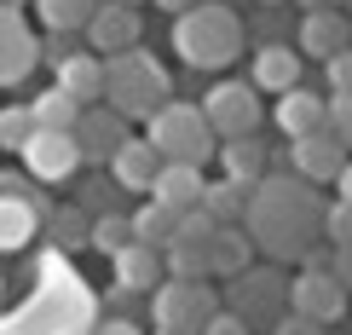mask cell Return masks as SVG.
Instances as JSON below:
<instances>
[{
	"label": "cell",
	"instance_id": "cell-18",
	"mask_svg": "<svg viewBox=\"0 0 352 335\" xmlns=\"http://www.w3.org/2000/svg\"><path fill=\"white\" fill-rule=\"evenodd\" d=\"M110 260H116V283L139 289V295H156V289L168 283V255L151 249V243H127V249L110 255Z\"/></svg>",
	"mask_w": 352,
	"mask_h": 335
},
{
	"label": "cell",
	"instance_id": "cell-1",
	"mask_svg": "<svg viewBox=\"0 0 352 335\" xmlns=\"http://www.w3.org/2000/svg\"><path fill=\"white\" fill-rule=\"evenodd\" d=\"M324 208L329 202L312 191L306 173H266L248 202V237L272 260H306V249L324 243Z\"/></svg>",
	"mask_w": 352,
	"mask_h": 335
},
{
	"label": "cell",
	"instance_id": "cell-10",
	"mask_svg": "<svg viewBox=\"0 0 352 335\" xmlns=\"http://www.w3.org/2000/svg\"><path fill=\"white\" fill-rule=\"evenodd\" d=\"M87 35V47L93 52H127V47H139V35H144V12L139 6H127V0H98V12H93V23L81 29Z\"/></svg>",
	"mask_w": 352,
	"mask_h": 335
},
{
	"label": "cell",
	"instance_id": "cell-24",
	"mask_svg": "<svg viewBox=\"0 0 352 335\" xmlns=\"http://www.w3.org/2000/svg\"><path fill=\"white\" fill-rule=\"evenodd\" d=\"M179 208H168L162 197H144V208H133V237L151 243V249H168L173 237H179Z\"/></svg>",
	"mask_w": 352,
	"mask_h": 335
},
{
	"label": "cell",
	"instance_id": "cell-11",
	"mask_svg": "<svg viewBox=\"0 0 352 335\" xmlns=\"http://www.w3.org/2000/svg\"><path fill=\"white\" fill-rule=\"evenodd\" d=\"M295 47L306 58H335V52H346L352 47V18H346V6H324V12H300V29H295Z\"/></svg>",
	"mask_w": 352,
	"mask_h": 335
},
{
	"label": "cell",
	"instance_id": "cell-26",
	"mask_svg": "<svg viewBox=\"0 0 352 335\" xmlns=\"http://www.w3.org/2000/svg\"><path fill=\"white\" fill-rule=\"evenodd\" d=\"M81 110H87V105H81V98H69L58 81L47 87V93L29 98V116H35V127H64V133H69V127L81 122Z\"/></svg>",
	"mask_w": 352,
	"mask_h": 335
},
{
	"label": "cell",
	"instance_id": "cell-30",
	"mask_svg": "<svg viewBox=\"0 0 352 335\" xmlns=\"http://www.w3.org/2000/svg\"><path fill=\"white\" fill-rule=\"evenodd\" d=\"M29 133H35V116H29V105H0V151H23Z\"/></svg>",
	"mask_w": 352,
	"mask_h": 335
},
{
	"label": "cell",
	"instance_id": "cell-7",
	"mask_svg": "<svg viewBox=\"0 0 352 335\" xmlns=\"http://www.w3.org/2000/svg\"><path fill=\"white\" fill-rule=\"evenodd\" d=\"M23 168H29V180H47V185H58V180H69L87 156H81V144H76V127H35L29 133V144H23Z\"/></svg>",
	"mask_w": 352,
	"mask_h": 335
},
{
	"label": "cell",
	"instance_id": "cell-6",
	"mask_svg": "<svg viewBox=\"0 0 352 335\" xmlns=\"http://www.w3.org/2000/svg\"><path fill=\"white\" fill-rule=\"evenodd\" d=\"M202 110H208L219 139H243V133L260 127V87L254 81H214L208 98H202Z\"/></svg>",
	"mask_w": 352,
	"mask_h": 335
},
{
	"label": "cell",
	"instance_id": "cell-45",
	"mask_svg": "<svg viewBox=\"0 0 352 335\" xmlns=\"http://www.w3.org/2000/svg\"><path fill=\"white\" fill-rule=\"evenodd\" d=\"M6 6H35V0H6Z\"/></svg>",
	"mask_w": 352,
	"mask_h": 335
},
{
	"label": "cell",
	"instance_id": "cell-39",
	"mask_svg": "<svg viewBox=\"0 0 352 335\" xmlns=\"http://www.w3.org/2000/svg\"><path fill=\"white\" fill-rule=\"evenodd\" d=\"M93 335H144L139 324H133V318H98V329Z\"/></svg>",
	"mask_w": 352,
	"mask_h": 335
},
{
	"label": "cell",
	"instance_id": "cell-27",
	"mask_svg": "<svg viewBox=\"0 0 352 335\" xmlns=\"http://www.w3.org/2000/svg\"><path fill=\"white\" fill-rule=\"evenodd\" d=\"M47 231H52L58 249H81V243H93V214H87L81 202H76V208H52L47 214Z\"/></svg>",
	"mask_w": 352,
	"mask_h": 335
},
{
	"label": "cell",
	"instance_id": "cell-15",
	"mask_svg": "<svg viewBox=\"0 0 352 335\" xmlns=\"http://www.w3.org/2000/svg\"><path fill=\"white\" fill-rule=\"evenodd\" d=\"M47 197H0V255H18L23 243H35V226H47Z\"/></svg>",
	"mask_w": 352,
	"mask_h": 335
},
{
	"label": "cell",
	"instance_id": "cell-41",
	"mask_svg": "<svg viewBox=\"0 0 352 335\" xmlns=\"http://www.w3.org/2000/svg\"><path fill=\"white\" fill-rule=\"evenodd\" d=\"M335 197H346V202H352V162L341 168V180H335Z\"/></svg>",
	"mask_w": 352,
	"mask_h": 335
},
{
	"label": "cell",
	"instance_id": "cell-19",
	"mask_svg": "<svg viewBox=\"0 0 352 335\" xmlns=\"http://www.w3.org/2000/svg\"><path fill=\"white\" fill-rule=\"evenodd\" d=\"M300 47H289V41H266V47L254 52V87L260 93H289V87H300Z\"/></svg>",
	"mask_w": 352,
	"mask_h": 335
},
{
	"label": "cell",
	"instance_id": "cell-16",
	"mask_svg": "<svg viewBox=\"0 0 352 335\" xmlns=\"http://www.w3.org/2000/svg\"><path fill=\"white\" fill-rule=\"evenodd\" d=\"M277 127H283V139H300V133H318V127L329 122V93H312V87H289V93H277Z\"/></svg>",
	"mask_w": 352,
	"mask_h": 335
},
{
	"label": "cell",
	"instance_id": "cell-49",
	"mask_svg": "<svg viewBox=\"0 0 352 335\" xmlns=\"http://www.w3.org/2000/svg\"><path fill=\"white\" fill-rule=\"evenodd\" d=\"M127 6H144V0H127Z\"/></svg>",
	"mask_w": 352,
	"mask_h": 335
},
{
	"label": "cell",
	"instance_id": "cell-38",
	"mask_svg": "<svg viewBox=\"0 0 352 335\" xmlns=\"http://www.w3.org/2000/svg\"><path fill=\"white\" fill-rule=\"evenodd\" d=\"M329 272H335V278H341V283L352 289V243H341V249L329 255Z\"/></svg>",
	"mask_w": 352,
	"mask_h": 335
},
{
	"label": "cell",
	"instance_id": "cell-36",
	"mask_svg": "<svg viewBox=\"0 0 352 335\" xmlns=\"http://www.w3.org/2000/svg\"><path fill=\"white\" fill-rule=\"evenodd\" d=\"M324 329H329V324H318V318H306V312H295V307L272 324V335H324Z\"/></svg>",
	"mask_w": 352,
	"mask_h": 335
},
{
	"label": "cell",
	"instance_id": "cell-22",
	"mask_svg": "<svg viewBox=\"0 0 352 335\" xmlns=\"http://www.w3.org/2000/svg\"><path fill=\"white\" fill-rule=\"evenodd\" d=\"M219 168H226L231 180L260 185V180L272 173V151H266L254 133H243V139H219Z\"/></svg>",
	"mask_w": 352,
	"mask_h": 335
},
{
	"label": "cell",
	"instance_id": "cell-43",
	"mask_svg": "<svg viewBox=\"0 0 352 335\" xmlns=\"http://www.w3.org/2000/svg\"><path fill=\"white\" fill-rule=\"evenodd\" d=\"M300 12H324V6H341V0H295Z\"/></svg>",
	"mask_w": 352,
	"mask_h": 335
},
{
	"label": "cell",
	"instance_id": "cell-42",
	"mask_svg": "<svg viewBox=\"0 0 352 335\" xmlns=\"http://www.w3.org/2000/svg\"><path fill=\"white\" fill-rule=\"evenodd\" d=\"M151 6H162V12H173V18H179V12H190L197 0H151Z\"/></svg>",
	"mask_w": 352,
	"mask_h": 335
},
{
	"label": "cell",
	"instance_id": "cell-8",
	"mask_svg": "<svg viewBox=\"0 0 352 335\" xmlns=\"http://www.w3.org/2000/svg\"><path fill=\"white\" fill-rule=\"evenodd\" d=\"M289 307L318 318V324H341V312L352 301H346V283L335 278L329 266H300V278L289 283Z\"/></svg>",
	"mask_w": 352,
	"mask_h": 335
},
{
	"label": "cell",
	"instance_id": "cell-31",
	"mask_svg": "<svg viewBox=\"0 0 352 335\" xmlns=\"http://www.w3.org/2000/svg\"><path fill=\"white\" fill-rule=\"evenodd\" d=\"M324 243H329V249L352 243V202H346V197H335L329 208H324Z\"/></svg>",
	"mask_w": 352,
	"mask_h": 335
},
{
	"label": "cell",
	"instance_id": "cell-40",
	"mask_svg": "<svg viewBox=\"0 0 352 335\" xmlns=\"http://www.w3.org/2000/svg\"><path fill=\"white\" fill-rule=\"evenodd\" d=\"M0 197H35V185L23 173H0Z\"/></svg>",
	"mask_w": 352,
	"mask_h": 335
},
{
	"label": "cell",
	"instance_id": "cell-14",
	"mask_svg": "<svg viewBox=\"0 0 352 335\" xmlns=\"http://www.w3.org/2000/svg\"><path fill=\"white\" fill-rule=\"evenodd\" d=\"M277 289H283V278H277V272H237V278H231V307H237L248 324H277V318H283V295H277Z\"/></svg>",
	"mask_w": 352,
	"mask_h": 335
},
{
	"label": "cell",
	"instance_id": "cell-34",
	"mask_svg": "<svg viewBox=\"0 0 352 335\" xmlns=\"http://www.w3.org/2000/svg\"><path fill=\"white\" fill-rule=\"evenodd\" d=\"M324 81H329V93H352V47L324 58Z\"/></svg>",
	"mask_w": 352,
	"mask_h": 335
},
{
	"label": "cell",
	"instance_id": "cell-9",
	"mask_svg": "<svg viewBox=\"0 0 352 335\" xmlns=\"http://www.w3.org/2000/svg\"><path fill=\"white\" fill-rule=\"evenodd\" d=\"M289 144H295V151H289L295 173H306L312 185H335V180H341V168L352 162V156H346L352 144H346L341 133H335L329 122L318 127V133H300V139H289Z\"/></svg>",
	"mask_w": 352,
	"mask_h": 335
},
{
	"label": "cell",
	"instance_id": "cell-35",
	"mask_svg": "<svg viewBox=\"0 0 352 335\" xmlns=\"http://www.w3.org/2000/svg\"><path fill=\"white\" fill-rule=\"evenodd\" d=\"M202 335H254V324H248L237 307H219V312L208 318V329H202Z\"/></svg>",
	"mask_w": 352,
	"mask_h": 335
},
{
	"label": "cell",
	"instance_id": "cell-23",
	"mask_svg": "<svg viewBox=\"0 0 352 335\" xmlns=\"http://www.w3.org/2000/svg\"><path fill=\"white\" fill-rule=\"evenodd\" d=\"M248 202H254V185H248V180H231V173L202 191V208H208L219 226H243V220H248Z\"/></svg>",
	"mask_w": 352,
	"mask_h": 335
},
{
	"label": "cell",
	"instance_id": "cell-46",
	"mask_svg": "<svg viewBox=\"0 0 352 335\" xmlns=\"http://www.w3.org/2000/svg\"><path fill=\"white\" fill-rule=\"evenodd\" d=\"M151 335H173V329H162V324H156V329H151Z\"/></svg>",
	"mask_w": 352,
	"mask_h": 335
},
{
	"label": "cell",
	"instance_id": "cell-29",
	"mask_svg": "<svg viewBox=\"0 0 352 335\" xmlns=\"http://www.w3.org/2000/svg\"><path fill=\"white\" fill-rule=\"evenodd\" d=\"M127 243H139L133 237V214H93V249L122 255Z\"/></svg>",
	"mask_w": 352,
	"mask_h": 335
},
{
	"label": "cell",
	"instance_id": "cell-47",
	"mask_svg": "<svg viewBox=\"0 0 352 335\" xmlns=\"http://www.w3.org/2000/svg\"><path fill=\"white\" fill-rule=\"evenodd\" d=\"M0 301H6V278H0Z\"/></svg>",
	"mask_w": 352,
	"mask_h": 335
},
{
	"label": "cell",
	"instance_id": "cell-17",
	"mask_svg": "<svg viewBox=\"0 0 352 335\" xmlns=\"http://www.w3.org/2000/svg\"><path fill=\"white\" fill-rule=\"evenodd\" d=\"M162 162H168V156L151 144V133H144V139H127L122 151L110 156V173L122 180V191H144V197H151V185H156V173H162Z\"/></svg>",
	"mask_w": 352,
	"mask_h": 335
},
{
	"label": "cell",
	"instance_id": "cell-28",
	"mask_svg": "<svg viewBox=\"0 0 352 335\" xmlns=\"http://www.w3.org/2000/svg\"><path fill=\"white\" fill-rule=\"evenodd\" d=\"M35 12H41L47 29H87L93 12H98V0H35Z\"/></svg>",
	"mask_w": 352,
	"mask_h": 335
},
{
	"label": "cell",
	"instance_id": "cell-48",
	"mask_svg": "<svg viewBox=\"0 0 352 335\" xmlns=\"http://www.w3.org/2000/svg\"><path fill=\"white\" fill-rule=\"evenodd\" d=\"M341 6H346V18H352V0H341Z\"/></svg>",
	"mask_w": 352,
	"mask_h": 335
},
{
	"label": "cell",
	"instance_id": "cell-25",
	"mask_svg": "<svg viewBox=\"0 0 352 335\" xmlns=\"http://www.w3.org/2000/svg\"><path fill=\"white\" fill-rule=\"evenodd\" d=\"M248 260H254L248 226H219L214 231V278H237V272H248Z\"/></svg>",
	"mask_w": 352,
	"mask_h": 335
},
{
	"label": "cell",
	"instance_id": "cell-32",
	"mask_svg": "<svg viewBox=\"0 0 352 335\" xmlns=\"http://www.w3.org/2000/svg\"><path fill=\"white\" fill-rule=\"evenodd\" d=\"M81 52V29H47V41H41V64H64V58Z\"/></svg>",
	"mask_w": 352,
	"mask_h": 335
},
{
	"label": "cell",
	"instance_id": "cell-21",
	"mask_svg": "<svg viewBox=\"0 0 352 335\" xmlns=\"http://www.w3.org/2000/svg\"><path fill=\"white\" fill-rule=\"evenodd\" d=\"M202 191H208V180H202V168L197 162H162V173H156V185H151V197H162L168 208H202Z\"/></svg>",
	"mask_w": 352,
	"mask_h": 335
},
{
	"label": "cell",
	"instance_id": "cell-20",
	"mask_svg": "<svg viewBox=\"0 0 352 335\" xmlns=\"http://www.w3.org/2000/svg\"><path fill=\"white\" fill-rule=\"evenodd\" d=\"M52 81L64 87L69 98H81V105H104V52H76V58H64V64L52 69Z\"/></svg>",
	"mask_w": 352,
	"mask_h": 335
},
{
	"label": "cell",
	"instance_id": "cell-33",
	"mask_svg": "<svg viewBox=\"0 0 352 335\" xmlns=\"http://www.w3.org/2000/svg\"><path fill=\"white\" fill-rule=\"evenodd\" d=\"M116 191H122L116 173H110V180H87V185H81V208H87V214H116V208H110Z\"/></svg>",
	"mask_w": 352,
	"mask_h": 335
},
{
	"label": "cell",
	"instance_id": "cell-3",
	"mask_svg": "<svg viewBox=\"0 0 352 335\" xmlns=\"http://www.w3.org/2000/svg\"><path fill=\"white\" fill-rule=\"evenodd\" d=\"M104 76H110V81H104V105H110V110H122L127 122H133V116H144V122H151V116L173 98L168 69L156 64L144 47L110 52V58H104Z\"/></svg>",
	"mask_w": 352,
	"mask_h": 335
},
{
	"label": "cell",
	"instance_id": "cell-37",
	"mask_svg": "<svg viewBox=\"0 0 352 335\" xmlns=\"http://www.w3.org/2000/svg\"><path fill=\"white\" fill-rule=\"evenodd\" d=\"M329 127L352 144V93H329Z\"/></svg>",
	"mask_w": 352,
	"mask_h": 335
},
{
	"label": "cell",
	"instance_id": "cell-12",
	"mask_svg": "<svg viewBox=\"0 0 352 335\" xmlns=\"http://www.w3.org/2000/svg\"><path fill=\"white\" fill-rule=\"evenodd\" d=\"M127 139H133V133H127V116H122V110H110V105H87V110H81L76 144H81L87 162H110Z\"/></svg>",
	"mask_w": 352,
	"mask_h": 335
},
{
	"label": "cell",
	"instance_id": "cell-4",
	"mask_svg": "<svg viewBox=\"0 0 352 335\" xmlns=\"http://www.w3.org/2000/svg\"><path fill=\"white\" fill-rule=\"evenodd\" d=\"M144 133H151V144L168 156V162H208V156H219V133L208 122V110L202 105H179V98H168L162 110L144 122Z\"/></svg>",
	"mask_w": 352,
	"mask_h": 335
},
{
	"label": "cell",
	"instance_id": "cell-13",
	"mask_svg": "<svg viewBox=\"0 0 352 335\" xmlns=\"http://www.w3.org/2000/svg\"><path fill=\"white\" fill-rule=\"evenodd\" d=\"M35 64H41V41L23 29L18 6H6V0H0V87H18Z\"/></svg>",
	"mask_w": 352,
	"mask_h": 335
},
{
	"label": "cell",
	"instance_id": "cell-44",
	"mask_svg": "<svg viewBox=\"0 0 352 335\" xmlns=\"http://www.w3.org/2000/svg\"><path fill=\"white\" fill-rule=\"evenodd\" d=\"M260 6H295V0H260Z\"/></svg>",
	"mask_w": 352,
	"mask_h": 335
},
{
	"label": "cell",
	"instance_id": "cell-2",
	"mask_svg": "<svg viewBox=\"0 0 352 335\" xmlns=\"http://www.w3.org/2000/svg\"><path fill=\"white\" fill-rule=\"evenodd\" d=\"M243 47H248V23L226 0H197L190 12L173 18V52L190 69H226L243 58Z\"/></svg>",
	"mask_w": 352,
	"mask_h": 335
},
{
	"label": "cell",
	"instance_id": "cell-5",
	"mask_svg": "<svg viewBox=\"0 0 352 335\" xmlns=\"http://www.w3.org/2000/svg\"><path fill=\"white\" fill-rule=\"evenodd\" d=\"M214 312H219V295L208 278H168L151 295V324H162L173 335H202Z\"/></svg>",
	"mask_w": 352,
	"mask_h": 335
}]
</instances>
